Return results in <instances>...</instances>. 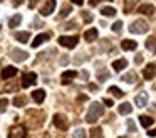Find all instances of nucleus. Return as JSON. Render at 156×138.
Wrapping results in <instances>:
<instances>
[{
    "label": "nucleus",
    "instance_id": "34",
    "mask_svg": "<svg viewBox=\"0 0 156 138\" xmlns=\"http://www.w3.org/2000/svg\"><path fill=\"white\" fill-rule=\"evenodd\" d=\"M74 138H86V131L82 130V128L76 130V131H74Z\"/></svg>",
    "mask_w": 156,
    "mask_h": 138
},
{
    "label": "nucleus",
    "instance_id": "33",
    "mask_svg": "<svg viewBox=\"0 0 156 138\" xmlns=\"http://www.w3.org/2000/svg\"><path fill=\"white\" fill-rule=\"evenodd\" d=\"M109 77V73L108 71H101V73H98V79L99 81H106Z\"/></svg>",
    "mask_w": 156,
    "mask_h": 138
},
{
    "label": "nucleus",
    "instance_id": "25",
    "mask_svg": "<svg viewBox=\"0 0 156 138\" xmlns=\"http://www.w3.org/2000/svg\"><path fill=\"white\" fill-rule=\"evenodd\" d=\"M91 138H102V128L101 126H92L91 128Z\"/></svg>",
    "mask_w": 156,
    "mask_h": 138
},
{
    "label": "nucleus",
    "instance_id": "6",
    "mask_svg": "<svg viewBox=\"0 0 156 138\" xmlns=\"http://www.w3.org/2000/svg\"><path fill=\"white\" fill-rule=\"evenodd\" d=\"M35 81H37V74H35V73H24V77H22V86H24V88L34 86Z\"/></svg>",
    "mask_w": 156,
    "mask_h": 138
},
{
    "label": "nucleus",
    "instance_id": "21",
    "mask_svg": "<svg viewBox=\"0 0 156 138\" xmlns=\"http://www.w3.org/2000/svg\"><path fill=\"white\" fill-rule=\"evenodd\" d=\"M20 22H22V15H20V13H15V15L9 20V27H10V29H14V27L20 25Z\"/></svg>",
    "mask_w": 156,
    "mask_h": 138
},
{
    "label": "nucleus",
    "instance_id": "44",
    "mask_svg": "<svg viewBox=\"0 0 156 138\" xmlns=\"http://www.w3.org/2000/svg\"><path fill=\"white\" fill-rule=\"evenodd\" d=\"M148 135L149 136H156V130H148Z\"/></svg>",
    "mask_w": 156,
    "mask_h": 138
},
{
    "label": "nucleus",
    "instance_id": "29",
    "mask_svg": "<svg viewBox=\"0 0 156 138\" xmlns=\"http://www.w3.org/2000/svg\"><path fill=\"white\" fill-rule=\"evenodd\" d=\"M121 79L124 81V83H134V81H136V74L134 73H128V74H124V76H121Z\"/></svg>",
    "mask_w": 156,
    "mask_h": 138
},
{
    "label": "nucleus",
    "instance_id": "43",
    "mask_svg": "<svg viewBox=\"0 0 156 138\" xmlns=\"http://www.w3.org/2000/svg\"><path fill=\"white\" fill-rule=\"evenodd\" d=\"M89 89H91V91H98V89H99V88H98V86H96V84H89Z\"/></svg>",
    "mask_w": 156,
    "mask_h": 138
},
{
    "label": "nucleus",
    "instance_id": "10",
    "mask_svg": "<svg viewBox=\"0 0 156 138\" xmlns=\"http://www.w3.org/2000/svg\"><path fill=\"white\" fill-rule=\"evenodd\" d=\"M74 77H77V71H66V73H62V84H71V81L74 79Z\"/></svg>",
    "mask_w": 156,
    "mask_h": 138
},
{
    "label": "nucleus",
    "instance_id": "9",
    "mask_svg": "<svg viewBox=\"0 0 156 138\" xmlns=\"http://www.w3.org/2000/svg\"><path fill=\"white\" fill-rule=\"evenodd\" d=\"M154 76H156V64H148V66L144 67V71H143V77L149 81Z\"/></svg>",
    "mask_w": 156,
    "mask_h": 138
},
{
    "label": "nucleus",
    "instance_id": "3",
    "mask_svg": "<svg viewBox=\"0 0 156 138\" xmlns=\"http://www.w3.org/2000/svg\"><path fill=\"white\" fill-rule=\"evenodd\" d=\"M129 32L133 34H144L148 32V24L144 22V20H136V22H133L131 25H129Z\"/></svg>",
    "mask_w": 156,
    "mask_h": 138
},
{
    "label": "nucleus",
    "instance_id": "16",
    "mask_svg": "<svg viewBox=\"0 0 156 138\" xmlns=\"http://www.w3.org/2000/svg\"><path fill=\"white\" fill-rule=\"evenodd\" d=\"M32 98H34L35 103L41 104L42 101L45 99V91H44V89H35V91H32Z\"/></svg>",
    "mask_w": 156,
    "mask_h": 138
},
{
    "label": "nucleus",
    "instance_id": "18",
    "mask_svg": "<svg viewBox=\"0 0 156 138\" xmlns=\"http://www.w3.org/2000/svg\"><path fill=\"white\" fill-rule=\"evenodd\" d=\"M131 104L129 103H121L119 104V108H118V111H119V114H122V116H126V114H129L131 113Z\"/></svg>",
    "mask_w": 156,
    "mask_h": 138
},
{
    "label": "nucleus",
    "instance_id": "12",
    "mask_svg": "<svg viewBox=\"0 0 156 138\" xmlns=\"http://www.w3.org/2000/svg\"><path fill=\"white\" fill-rule=\"evenodd\" d=\"M17 73H19L17 67H14V66H7V67H4V71H2V77H4V79H9V77H14Z\"/></svg>",
    "mask_w": 156,
    "mask_h": 138
},
{
    "label": "nucleus",
    "instance_id": "39",
    "mask_svg": "<svg viewBox=\"0 0 156 138\" xmlns=\"http://www.w3.org/2000/svg\"><path fill=\"white\" fill-rule=\"evenodd\" d=\"M81 77H82V79H84V81H87V79H89V73H87V71H82Z\"/></svg>",
    "mask_w": 156,
    "mask_h": 138
},
{
    "label": "nucleus",
    "instance_id": "40",
    "mask_svg": "<svg viewBox=\"0 0 156 138\" xmlns=\"http://www.w3.org/2000/svg\"><path fill=\"white\" fill-rule=\"evenodd\" d=\"M22 2H24V0H12V5L19 7V5H22Z\"/></svg>",
    "mask_w": 156,
    "mask_h": 138
},
{
    "label": "nucleus",
    "instance_id": "30",
    "mask_svg": "<svg viewBox=\"0 0 156 138\" xmlns=\"http://www.w3.org/2000/svg\"><path fill=\"white\" fill-rule=\"evenodd\" d=\"M136 2H138V0H126L124 2V12H131V9H133V5H136Z\"/></svg>",
    "mask_w": 156,
    "mask_h": 138
},
{
    "label": "nucleus",
    "instance_id": "2",
    "mask_svg": "<svg viewBox=\"0 0 156 138\" xmlns=\"http://www.w3.org/2000/svg\"><path fill=\"white\" fill-rule=\"evenodd\" d=\"M77 42H79V37L77 35H62V37H59V44L61 46H64V47H67V49H74L76 46H77Z\"/></svg>",
    "mask_w": 156,
    "mask_h": 138
},
{
    "label": "nucleus",
    "instance_id": "17",
    "mask_svg": "<svg viewBox=\"0 0 156 138\" xmlns=\"http://www.w3.org/2000/svg\"><path fill=\"white\" fill-rule=\"evenodd\" d=\"M136 46H138V44H136L134 40H129V39H124V40L121 42V47H122L124 50H134Z\"/></svg>",
    "mask_w": 156,
    "mask_h": 138
},
{
    "label": "nucleus",
    "instance_id": "4",
    "mask_svg": "<svg viewBox=\"0 0 156 138\" xmlns=\"http://www.w3.org/2000/svg\"><path fill=\"white\" fill-rule=\"evenodd\" d=\"M27 136V128L24 125H15L9 131V138H25Z\"/></svg>",
    "mask_w": 156,
    "mask_h": 138
},
{
    "label": "nucleus",
    "instance_id": "7",
    "mask_svg": "<svg viewBox=\"0 0 156 138\" xmlns=\"http://www.w3.org/2000/svg\"><path fill=\"white\" fill-rule=\"evenodd\" d=\"M10 57L15 61V62H22V61H25L29 57V54L25 52V50H20V49H12L10 50Z\"/></svg>",
    "mask_w": 156,
    "mask_h": 138
},
{
    "label": "nucleus",
    "instance_id": "26",
    "mask_svg": "<svg viewBox=\"0 0 156 138\" xmlns=\"http://www.w3.org/2000/svg\"><path fill=\"white\" fill-rule=\"evenodd\" d=\"M101 13H102V15H106V17H114L116 15V9H112V7H102Z\"/></svg>",
    "mask_w": 156,
    "mask_h": 138
},
{
    "label": "nucleus",
    "instance_id": "32",
    "mask_svg": "<svg viewBox=\"0 0 156 138\" xmlns=\"http://www.w3.org/2000/svg\"><path fill=\"white\" fill-rule=\"evenodd\" d=\"M7 104H9V101L5 98H0V113H4L7 110Z\"/></svg>",
    "mask_w": 156,
    "mask_h": 138
},
{
    "label": "nucleus",
    "instance_id": "35",
    "mask_svg": "<svg viewBox=\"0 0 156 138\" xmlns=\"http://www.w3.org/2000/svg\"><path fill=\"white\" fill-rule=\"evenodd\" d=\"M121 29H122V22H121V20H118V22L112 24V30H114V32H119Z\"/></svg>",
    "mask_w": 156,
    "mask_h": 138
},
{
    "label": "nucleus",
    "instance_id": "22",
    "mask_svg": "<svg viewBox=\"0 0 156 138\" xmlns=\"http://www.w3.org/2000/svg\"><path fill=\"white\" fill-rule=\"evenodd\" d=\"M15 39L19 40V42H29L30 40V32H17L15 34Z\"/></svg>",
    "mask_w": 156,
    "mask_h": 138
},
{
    "label": "nucleus",
    "instance_id": "15",
    "mask_svg": "<svg viewBox=\"0 0 156 138\" xmlns=\"http://www.w3.org/2000/svg\"><path fill=\"white\" fill-rule=\"evenodd\" d=\"M138 12L144 13V15H153V13H154V7H153L151 3H144V5L138 7Z\"/></svg>",
    "mask_w": 156,
    "mask_h": 138
},
{
    "label": "nucleus",
    "instance_id": "8",
    "mask_svg": "<svg viewBox=\"0 0 156 138\" xmlns=\"http://www.w3.org/2000/svg\"><path fill=\"white\" fill-rule=\"evenodd\" d=\"M55 5H57L55 0H45V5L41 7V13H42V15H51V13L54 12Z\"/></svg>",
    "mask_w": 156,
    "mask_h": 138
},
{
    "label": "nucleus",
    "instance_id": "19",
    "mask_svg": "<svg viewBox=\"0 0 156 138\" xmlns=\"http://www.w3.org/2000/svg\"><path fill=\"white\" fill-rule=\"evenodd\" d=\"M146 49L151 54H156V37H149V39L146 40Z\"/></svg>",
    "mask_w": 156,
    "mask_h": 138
},
{
    "label": "nucleus",
    "instance_id": "13",
    "mask_svg": "<svg viewBox=\"0 0 156 138\" xmlns=\"http://www.w3.org/2000/svg\"><path fill=\"white\" fill-rule=\"evenodd\" d=\"M98 35H99V32H98V29H94V27H92V29H87L84 32V39L87 40V42L96 40V39H98Z\"/></svg>",
    "mask_w": 156,
    "mask_h": 138
},
{
    "label": "nucleus",
    "instance_id": "28",
    "mask_svg": "<svg viewBox=\"0 0 156 138\" xmlns=\"http://www.w3.org/2000/svg\"><path fill=\"white\" fill-rule=\"evenodd\" d=\"M109 93H111L112 96H116V98H122V96H124V93H122L119 88H116V86H111V88H109Z\"/></svg>",
    "mask_w": 156,
    "mask_h": 138
},
{
    "label": "nucleus",
    "instance_id": "20",
    "mask_svg": "<svg viewBox=\"0 0 156 138\" xmlns=\"http://www.w3.org/2000/svg\"><path fill=\"white\" fill-rule=\"evenodd\" d=\"M126 66H128V61H126V59H118V61L112 62V69H114V71H122Z\"/></svg>",
    "mask_w": 156,
    "mask_h": 138
},
{
    "label": "nucleus",
    "instance_id": "45",
    "mask_svg": "<svg viewBox=\"0 0 156 138\" xmlns=\"http://www.w3.org/2000/svg\"><path fill=\"white\" fill-rule=\"evenodd\" d=\"M99 2H101V0H89V3H91L92 7H94V5H98Z\"/></svg>",
    "mask_w": 156,
    "mask_h": 138
},
{
    "label": "nucleus",
    "instance_id": "37",
    "mask_svg": "<svg viewBox=\"0 0 156 138\" xmlns=\"http://www.w3.org/2000/svg\"><path fill=\"white\" fill-rule=\"evenodd\" d=\"M39 3V0H29V9H35Z\"/></svg>",
    "mask_w": 156,
    "mask_h": 138
},
{
    "label": "nucleus",
    "instance_id": "47",
    "mask_svg": "<svg viewBox=\"0 0 156 138\" xmlns=\"http://www.w3.org/2000/svg\"><path fill=\"white\" fill-rule=\"evenodd\" d=\"M71 2L77 3V5H82V3H84V0H71Z\"/></svg>",
    "mask_w": 156,
    "mask_h": 138
},
{
    "label": "nucleus",
    "instance_id": "41",
    "mask_svg": "<svg viewBox=\"0 0 156 138\" xmlns=\"http://www.w3.org/2000/svg\"><path fill=\"white\" fill-rule=\"evenodd\" d=\"M79 101H81V103H84V101H87V96H86V94H79V98H77Z\"/></svg>",
    "mask_w": 156,
    "mask_h": 138
},
{
    "label": "nucleus",
    "instance_id": "48",
    "mask_svg": "<svg viewBox=\"0 0 156 138\" xmlns=\"http://www.w3.org/2000/svg\"><path fill=\"white\" fill-rule=\"evenodd\" d=\"M119 138H126V136H119Z\"/></svg>",
    "mask_w": 156,
    "mask_h": 138
},
{
    "label": "nucleus",
    "instance_id": "31",
    "mask_svg": "<svg viewBox=\"0 0 156 138\" xmlns=\"http://www.w3.org/2000/svg\"><path fill=\"white\" fill-rule=\"evenodd\" d=\"M82 17H84V22L86 24H89V22H92V15H91V12H87V10H82Z\"/></svg>",
    "mask_w": 156,
    "mask_h": 138
},
{
    "label": "nucleus",
    "instance_id": "24",
    "mask_svg": "<svg viewBox=\"0 0 156 138\" xmlns=\"http://www.w3.org/2000/svg\"><path fill=\"white\" fill-rule=\"evenodd\" d=\"M139 121H141V125H143L144 128L151 126V125L154 123V120H153L151 116H144V114H143V116H139Z\"/></svg>",
    "mask_w": 156,
    "mask_h": 138
},
{
    "label": "nucleus",
    "instance_id": "27",
    "mask_svg": "<svg viewBox=\"0 0 156 138\" xmlns=\"http://www.w3.org/2000/svg\"><path fill=\"white\" fill-rule=\"evenodd\" d=\"M71 12H72V7H71V5H62L61 13H59V19H64V17H66V15H69Z\"/></svg>",
    "mask_w": 156,
    "mask_h": 138
},
{
    "label": "nucleus",
    "instance_id": "11",
    "mask_svg": "<svg viewBox=\"0 0 156 138\" xmlns=\"http://www.w3.org/2000/svg\"><path fill=\"white\" fill-rule=\"evenodd\" d=\"M134 103H136V106L138 108H144L146 104H148V94L143 91V93H139L138 96L134 98Z\"/></svg>",
    "mask_w": 156,
    "mask_h": 138
},
{
    "label": "nucleus",
    "instance_id": "5",
    "mask_svg": "<svg viewBox=\"0 0 156 138\" xmlns=\"http://www.w3.org/2000/svg\"><path fill=\"white\" fill-rule=\"evenodd\" d=\"M52 121H54V125L59 130H67L69 128V121H67V118H66V114H62V113H55L54 118H52Z\"/></svg>",
    "mask_w": 156,
    "mask_h": 138
},
{
    "label": "nucleus",
    "instance_id": "14",
    "mask_svg": "<svg viewBox=\"0 0 156 138\" xmlns=\"http://www.w3.org/2000/svg\"><path fill=\"white\" fill-rule=\"evenodd\" d=\"M49 39H51V35H49V34H41V35H37L34 40H32V47L42 46V44H44L45 40H49Z\"/></svg>",
    "mask_w": 156,
    "mask_h": 138
},
{
    "label": "nucleus",
    "instance_id": "49",
    "mask_svg": "<svg viewBox=\"0 0 156 138\" xmlns=\"http://www.w3.org/2000/svg\"><path fill=\"white\" fill-rule=\"evenodd\" d=\"M0 2H4V0H0Z\"/></svg>",
    "mask_w": 156,
    "mask_h": 138
},
{
    "label": "nucleus",
    "instance_id": "23",
    "mask_svg": "<svg viewBox=\"0 0 156 138\" xmlns=\"http://www.w3.org/2000/svg\"><path fill=\"white\" fill-rule=\"evenodd\" d=\"M12 103H14V106H17V108H24L25 104H27V99H25V96H15Z\"/></svg>",
    "mask_w": 156,
    "mask_h": 138
},
{
    "label": "nucleus",
    "instance_id": "46",
    "mask_svg": "<svg viewBox=\"0 0 156 138\" xmlns=\"http://www.w3.org/2000/svg\"><path fill=\"white\" fill-rule=\"evenodd\" d=\"M32 25H34V27H42V25H44V24H42V22H37V20H35V22L32 24Z\"/></svg>",
    "mask_w": 156,
    "mask_h": 138
},
{
    "label": "nucleus",
    "instance_id": "38",
    "mask_svg": "<svg viewBox=\"0 0 156 138\" xmlns=\"http://www.w3.org/2000/svg\"><path fill=\"white\" fill-rule=\"evenodd\" d=\"M134 62H136V64H141V62H143V56H141V54H138V56L134 57Z\"/></svg>",
    "mask_w": 156,
    "mask_h": 138
},
{
    "label": "nucleus",
    "instance_id": "1",
    "mask_svg": "<svg viewBox=\"0 0 156 138\" xmlns=\"http://www.w3.org/2000/svg\"><path fill=\"white\" fill-rule=\"evenodd\" d=\"M102 113H104V108H102V104L98 103V101H94V103L89 106V110H87L86 121H87V123H96V121H98L99 118L102 116Z\"/></svg>",
    "mask_w": 156,
    "mask_h": 138
},
{
    "label": "nucleus",
    "instance_id": "42",
    "mask_svg": "<svg viewBox=\"0 0 156 138\" xmlns=\"http://www.w3.org/2000/svg\"><path fill=\"white\" fill-rule=\"evenodd\" d=\"M104 104H106V106H108V108H111V106H112V104H114V103H112V99H104Z\"/></svg>",
    "mask_w": 156,
    "mask_h": 138
},
{
    "label": "nucleus",
    "instance_id": "36",
    "mask_svg": "<svg viewBox=\"0 0 156 138\" xmlns=\"http://www.w3.org/2000/svg\"><path fill=\"white\" fill-rule=\"evenodd\" d=\"M128 130L131 131V133H134V131H136V126H134V121H133V120H128Z\"/></svg>",
    "mask_w": 156,
    "mask_h": 138
}]
</instances>
